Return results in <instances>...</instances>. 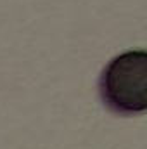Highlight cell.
<instances>
[{
    "label": "cell",
    "instance_id": "6da1fadb",
    "mask_svg": "<svg viewBox=\"0 0 147 149\" xmlns=\"http://www.w3.org/2000/svg\"><path fill=\"white\" fill-rule=\"evenodd\" d=\"M99 94L106 108L121 116L147 109V54L130 50L116 56L99 78Z\"/></svg>",
    "mask_w": 147,
    "mask_h": 149
}]
</instances>
